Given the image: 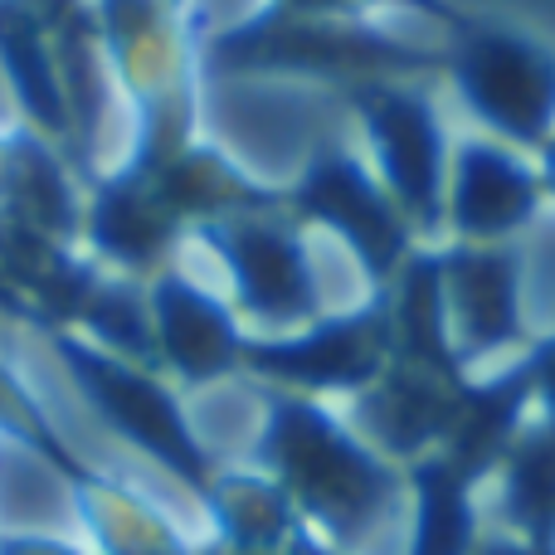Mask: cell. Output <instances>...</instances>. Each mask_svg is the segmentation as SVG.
Segmentation results:
<instances>
[{
	"label": "cell",
	"mask_w": 555,
	"mask_h": 555,
	"mask_svg": "<svg viewBox=\"0 0 555 555\" xmlns=\"http://www.w3.org/2000/svg\"><path fill=\"white\" fill-rule=\"evenodd\" d=\"M103 395L127 429H137L146 443H156L166 453L176 449V420L162 404V395H152L142 380H127V375H103Z\"/></svg>",
	"instance_id": "1"
},
{
	"label": "cell",
	"mask_w": 555,
	"mask_h": 555,
	"mask_svg": "<svg viewBox=\"0 0 555 555\" xmlns=\"http://www.w3.org/2000/svg\"><path fill=\"white\" fill-rule=\"evenodd\" d=\"M478 93L498 107L502 117H521L541 107V74H531L521 54H492L478 68Z\"/></svg>",
	"instance_id": "2"
}]
</instances>
